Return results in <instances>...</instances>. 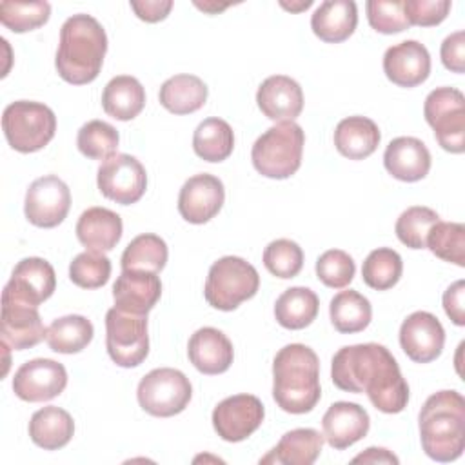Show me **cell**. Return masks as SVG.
<instances>
[{
    "mask_svg": "<svg viewBox=\"0 0 465 465\" xmlns=\"http://www.w3.org/2000/svg\"><path fill=\"white\" fill-rule=\"evenodd\" d=\"M111 276V260L104 252L85 251L74 256L69 265V278L82 289H98Z\"/></svg>",
    "mask_w": 465,
    "mask_h": 465,
    "instance_id": "obj_43",
    "label": "cell"
},
{
    "mask_svg": "<svg viewBox=\"0 0 465 465\" xmlns=\"http://www.w3.org/2000/svg\"><path fill=\"white\" fill-rule=\"evenodd\" d=\"M105 347L120 367H138L149 354L147 314L109 309L105 314Z\"/></svg>",
    "mask_w": 465,
    "mask_h": 465,
    "instance_id": "obj_10",
    "label": "cell"
},
{
    "mask_svg": "<svg viewBox=\"0 0 465 465\" xmlns=\"http://www.w3.org/2000/svg\"><path fill=\"white\" fill-rule=\"evenodd\" d=\"M420 440L434 461H454L465 447V400L458 391L430 394L418 416Z\"/></svg>",
    "mask_w": 465,
    "mask_h": 465,
    "instance_id": "obj_4",
    "label": "cell"
},
{
    "mask_svg": "<svg viewBox=\"0 0 465 465\" xmlns=\"http://www.w3.org/2000/svg\"><path fill=\"white\" fill-rule=\"evenodd\" d=\"M427 247L443 262L465 267V225L456 222H438L427 236Z\"/></svg>",
    "mask_w": 465,
    "mask_h": 465,
    "instance_id": "obj_39",
    "label": "cell"
},
{
    "mask_svg": "<svg viewBox=\"0 0 465 465\" xmlns=\"http://www.w3.org/2000/svg\"><path fill=\"white\" fill-rule=\"evenodd\" d=\"M358 24V9L352 0H325L311 16L312 33L327 42L340 44L347 40Z\"/></svg>",
    "mask_w": 465,
    "mask_h": 465,
    "instance_id": "obj_26",
    "label": "cell"
},
{
    "mask_svg": "<svg viewBox=\"0 0 465 465\" xmlns=\"http://www.w3.org/2000/svg\"><path fill=\"white\" fill-rule=\"evenodd\" d=\"M323 447V434L316 429H292L285 432L274 449H271L260 463L272 465H311L318 460Z\"/></svg>",
    "mask_w": 465,
    "mask_h": 465,
    "instance_id": "obj_27",
    "label": "cell"
},
{
    "mask_svg": "<svg viewBox=\"0 0 465 465\" xmlns=\"http://www.w3.org/2000/svg\"><path fill=\"white\" fill-rule=\"evenodd\" d=\"M145 105V89L131 74H118L107 82L102 93V107L114 120H133Z\"/></svg>",
    "mask_w": 465,
    "mask_h": 465,
    "instance_id": "obj_30",
    "label": "cell"
},
{
    "mask_svg": "<svg viewBox=\"0 0 465 465\" xmlns=\"http://www.w3.org/2000/svg\"><path fill=\"white\" fill-rule=\"evenodd\" d=\"M122 218L105 207H89L76 222V238L94 252H107L116 247L122 238Z\"/></svg>",
    "mask_w": 465,
    "mask_h": 465,
    "instance_id": "obj_25",
    "label": "cell"
},
{
    "mask_svg": "<svg viewBox=\"0 0 465 465\" xmlns=\"http://www.w3.org/2000/svg\"><path fill=\"white\" fill-rule=\"evenodd\" d=\"M207 85L194 74H174L167 78L158 93L160 104L174 114H191L203 107Z\"/></svg>",
    "mask_w": 465,
    "mask_h": 465,
    "instance_id": "obj_31",
    "label": "cell"
},
{
    "mask_svg": "<svg viewBox=\"0 0 465 465\" xmlns=\"http://www.w3.org/2000/svg\"><path fill=\"white\" fill-rule=\"evenodd\" d=\"M256 104L272 122H294L303 109V91L294 78L272 74L260 84Z\"/></svg>",
    "mask_w": 465,
    "mask_h": 465,
    "instance_id": "obj_21",
    "label": "cell"
},
{
    "mask_svg": "<svg viewBox=\"0 0 465 465\" xmlns=\"http://www.w3.org/2000/svg\"><path fill=\"white\" fill-rule=\"evenodd\" d=\"M162 296V282L156 272L122 271L113 285L114 307L125 312L147 314Z\"/></svg>",
    "mask_w": 465,
    "mask_h": 465,
    "instance_id": "obj_22",
    "label": "cell"
},
{
    "mask_svg": "<svg viewBox=\"0 0 465 465\" xmlns=\"http://www.w3.org/2000/svg\"><path fill=\"white\" fill-rule=\"evenodd\" d=\"M193 149L205 162H223L234 149V133L222 118H205L193 134Z\"/></svg>",
    "mask_w": 465,
    "mask_h": 465,
    "instance_id": "obj_35",
    "label": "cell"
},
{
    "mask_svg": "<svg viewBox=\"0 0 465 465\" xmlns=\"http://www.w3.org/2000/svg\"><path fill=\"white\" fill-rule=\"evenodd\" d=\"M107 53V35L102 24L85 13L69 16L60 29L54 65L62 80L73 85L93 82Z\"/></svg>",
    "mask_w": 465,
    "mask_h": 465,
    "instance_id": "obj_3",
    "label": "cell"
},
{
    "mask_svg": "<svg viewBox=\"0 0 465 465\" xmlns=\"http://www.w3.org/2000/svg\"><path fill=\"white\" fill-rule=\"evenodd\" d=\"M398 463L400 460L383 447H369L352 458V463Z\"/></svg>",
    "mask_w": 465,
    "mask_h": 465,
    "instance_id": "obj_50",
    "label": "cell"
},
{
    "mask_svg": "<svg viewBox=\"0 0 465 465\" xmlns=\"http://www.w3.org/2000/svg\"><path fill=\"white\" fill-rule=\"evenodd\" d=\"M329 316L341 334H354L367 329L372 318L371 302L358 291H341L329 303Z\"/></svg>",
    "mask_w": 465,
    "mask_h": 465,
    "instance_id": "obj_34",
    "label": "cell"
},
{
    "mask_svg": "<svg viewBox=\"0 0 465 465\" xmlns=\"http://www.w3.org/2000/svg\"><path fill=\"white\" fill-rule=\"evenodd\" d=\"M118 142V131L104 120H91L84 124L76 134L78 151L91 160L109 158L116 153Z\"/></svg>",
    "mask_w": 465,
    "mask_h": 465,
    "instance_id": "obj_40",
    "label": "cell"
},
{
    "mask_svg": "<svg viewBox=\"0 0 465 465\" xmlns=\"http://www.w3.org/2000/svg\"><path fill=\"white\" fill-rule=\"evenodd\" d=\"M400 345L412 361L429 363L443 351L445 329L434 314L416 311L400 327Z\"/></svg>",
    "mask_w": 465,
    "mask_h": 465,
    "instance_id": "obj_17",
    "label": "cell"
},
{
    "mask_svg": "<svg viewBox=\"0 0 465 465\" xmlns=\"http://www.w3.org/2000/svg\"><path fill=\"white\" fill-rule=\"evenodd\" d=\"M440 56L449 71L461 74L465 71V31L449 35L441 44Z\"/></svg>",
    "mask_w": 465,
    "mask_h": 465,
    "instance_id": "obj_47",
    "label": "cell"
},
{
    "mask_svg": "<svg viewBox=\"0 0 465 465\" xmlns=\"http://www.w3.org/2000/svg\"><path fill=\"white\" fill-rule=\"evenodd\" d=\"M403 272L401 256L391 247H378L369 252L361 265V278L365 285L374 291L392 289Z\"/></svg>",
    "mask_w": 465,
    "mask_h": 465,
    "instance_id": "obj_37",
    "label": "cell"
},
{
    "mask_svg": "<svg viewBox=\"0 0 465 465\" xmlns=\"http://www.w3.org/2000/svg\"><path fill=\"white\" fill-rule=\"evenodd\" d=\"M280 5H282L283 9H289V11L298 13V11H303V9L311 7V5H312V0H302V2H298V4H294V2H291V4H287V2H280Z\"/></svg>",
    "mask_w": 465,
    "mask_h": 465,
    "instance_id": "obj_52",
    "label": "cell"
},
{
    "mask_svg": "<svg viewBox=\"0 0 465 465\" xmlns=\"http://www.w3.org/2000/svg\"><path fill=\"white\" fill-rule=\"evenodd\" d=\"M263 265L276 278H294L303 267V251L289 238L272 240L263 249Z\"/></svg>",
    "mask_w": 465,
    "mask_h": 465,
    "instance_id": "obj_42",
    "label": "cell"
},
{
    "mask_svg": "<svg viewBox=\"0 0 465 465\" xmlns=\"http://www.w3.org/2000/svg\"><path fill=\"white\" fill-rule=\"evenodd\" d=\"M194 5L196 7H200V9H203L205 13H218V11H222V9H225V7H229V4H213V2H203V4H200V2H194Z\"/></svg>",
    "mask_w": 465,
    "mask_h": 465,
    "instance_id": "obj_51",
    "label": "cell"
},
{
    "mask_svg": "<svg viewBox=\"0 0 465 465\" xmlns=\"http://www.w3.org/2000/svg\"><path fill=\"white\" fill-rule=\"evenodd\" d=\"M331 380L345 392H365L385 414H398L409 403V385L396 358L381 343L341 347L332 356Z\"/></svg>",
    "mask_w": 465,
    "mask_h": 465,
    "instance_id": "obj_1",
    "label": "cell"
},
{
    "mask_svg": "<svg viewBox=\"0 0 465 465\" xmlns=\"http://www.w3.org/2000/svg\"><path fill=\"white\" fill-rule=\"evenodd\" d=\"M263 403L252 394H234L222 400L213 411L216 434L231 443L249 438L263 421Z\"/></svg>",
    "mask_w": 465,
    "mask_h": 465,
    "instance_id": "obj_15",
    "label": "cell"
},
{
    "mask_svg": "<svg viewBox=\"0 0 465 465\" xmlns=\"http://www.w3.org/2000/svg\"><path fill=\"white\" fill-rule=\"evenodd\" d=\"M320 309L316 292L309 287H291L283 291L274 303L276 322L291 331H300L311 325Z\"/></svg>",
    "mask_w": 465,
    "mask_h": 465,
    "instance_id": "obj_32",
    "label": "cell"
},
{
    "mask_svg": "<svg viewBox=\"0 0 465 465\" xmlns=\"http://www.w3.org/2000/svg\"><path fill=\"white\" fill-rule=\"evenodd\" d=\"M383 165L391 176L401 182H418L429 174L430 153L414 136H398L383 153Z\"/></svg>",
    "mask_w": 465,
    "mask_h": 465,
    "instance_id": "obj_24",
    "label": "cell"
},
{
    "mask_svg": "<svg viewBox=\"0 0 465 465\" xmlns=\"http://www.w3.org/2000/svg\"><path fill=\"white\" fill-rule=\"evenodd\" d=\"M272 398L291 414L311 412L322 398L320 360L303 343L282 347L272 360Z\"/></svg>",
    "mask_w": 465,
    "mask_h": 465,
    "instance_id": "obj_2",
    "label": "cell"
},
{
    "mask_svg": "<svg viewBox=\"0 0 465 465\" xmlns=\"http://www.w3.org/2000/svg\"><path fill=\"white\" fill-rule=\"evenodd\" d=\"M2 129L7 143L18 153L44 149L56 133V116L40 102L16 100L4 109Z\"/></svg>",
    "mask_w": 465,
    "mask_h": 465,
    "instance_id": "obj_6",
    "label": "cell"
},
{
    "mask_svg": "<svg viewBox=\"0 0 465 465\" xmlns=\"http://www.w3.org/2000/svg\"><path fill=\"white\" fill-rule=\"evenodd\" d=\"M51 15V5L44 0L35 2H2L0 22L13 33H27L42 27Z\"/></svg>",
    "mask_w": 465,
    "mask_h": 465,
    "instance_id": "obj_41",
    "label": "cell"
},
{
    "mask_svg": "<svg viewBox=\"0 0 465 465\" xmlns=\"http://www.w3.org/2000/svg\"><path fill=\"white\" fill-rule=\"evenodd\" d=\"M323 440L336 450H343L367 436L371 418L367 411L352 401L332 403L323 418Z\"/></svg>",
    "mask_w": 465,
    "mask_h": 465,
    "instance_id": "obj_20",
    "label": "cell"
},
{
    "mask_svg": "<svg viewBox=\"0 0 465 465\" xmlns=\"http://www.w3.org/2000/svg\"><path fill=\"white\" fill-rule=\"evenodd\" d=\"M365 9L371 27L378 33L392 35L411 27L403 13V0H369Z\"/></svg>",
    "mask_w": 465,
    "mask_h": 465,
    "instance_id": "obj_45",
    "label": "cell"
},
{
    "mask_svg": "<svg viewBox=\"0 0 465 465\" xmlns=\"http://www.w3.org/2000/svg\"><path fill=\"white\" fill-rule=\"evenodd\" d=\"M423 116L434 129L441 149L460 154L465 151V96L456 87L430 91L423 104Z\"/></svg>",
    "mask_w": 465,
    "mask_h": 465,
    "instance_id": "obj_9",
    "label": "cell"
},
{
    "mask_svg": "<svg viewBox=\"0 0 465 465\" xmlns=\"http://www.w3.org/2000/svg\"><path fill=\"white\" fill-rule=\"evenodd\" d=\"M187 356L202 374H222L231 367L234 349L222 331L214 327H202L189 338Z\"/></svg>",
    "mask_w": 465,
    "mask_h": 465,
    "instance_id": "obj_23",
    "label": "cell"
},
{
    "mask_svg": "<svg viewBox=\"0 0 465 465\" xmlns=\"http://www.w3.org/2000/svg\"><path fill=\"white\" fill-rule=\"evenodd\" d=\"M93 323L82 314H67L56 318L45 329V341L51 351L60 354H74L84 351L93 340Z\"/></svg>",
    "mask_w": 465,
    "mask_h": 465,
    "instance_id": "obj_33",
    "label": "cell"
},
{
    "mask_svg": "<svg viewBox=\"0 0 465 465\" xmlns=\"http://www.w3.org/2000/svg\"><path fill=\"white\" fill-rule=\"evenodd\" d=\"M450 5L449 0H403V13L411 25L432 27L447 18Z\"/></svg>",
    "mask_w": 465,
    "mask_h": 465,
    "instance_id": "obj_46",
    "label": "cell"
},
{
    "mask_svg": "<svg viewBox=\"0 0 465 465\" xmlns=\"http://www.w3.org/2000/svg\"><path fill=\"white\" fill-rule=\"evenodd\" d=\"M56 289V274L53 265L38 256H29L20 260L4 291L29 302L33 305H40L49 300Z\"/></svg>",
    "mask_w": 465,
    "mask_h": 465,
    "instance_id": "obj_19",
    "label": "cell"
},
{
    "mask_svg": "<svg viewBox=\"0 0 465 465\" xmlns=\"http://www.w3.org/2000/svg\"><path fill=\"white\" fill-rule=\"evenodd\" d=\"M440 222V214L430 207L412 205L405 209L394 225L398 240L409 249H425L430 229Z\"/></svg>",
    "mask_w": 465,
    "mask_h": 465,
    "instance_id": "obj_38",
    "label": "cell"
},
{
    "mask_svg": "<svg viewBox=\"0 0 465 465\" xmlns=\"http://www.w3.org/2000/svg\"><path fill=\"white\" fill-rule=\"evenodd\" d=\"M305 133L296 122H278L256 138L251 160L254 169L267 178L283 180L302 165Z\"/></svg>",
    "mask_w": 465,
    "mask_h": 465,
    "instance_id": "obj_5",
    "label": "cell"
},
{
    "mask_svg": "<svg viewBox=\"0 0 465 465\" xmlns=\"http://www.w3.org/2000/svg\"><path fill=\"white\" fill-rule=\"evenodd\" d=\"M225 202V189L218 176L200 173L191 176L180 189L178 213L194 225L214 218Z\"/></svg>",
    "mask_w": 465,
    "mask_h": 465,
    "instance_id": "obj_16",
    "label": "cell"
},
{
    "mask_svg": "<svg viewBox=\"0 0 465 465\" xmlns=\"http://www.w3.org/2000/svg\"><path fill=\"white\" fill-rule=\"evenodd\" d=\"M45 329L47 327H44L42 323L38 305H33L2 291V341H5L15 351L31 349L45 340Z\"/></svg>",
    "mask_w": 465,
    "mask_h": 465,
    "instance_id": "obj_13",
    "label": "cell"
},
{
    "mask_svg": "<svg viewBox=\"0 0 465 465\" xmlns=\"http://www.w3.org/2000/svg\"><path fill=\"white\" fill-rule=\"evenodd\" d=\"M381 140L376 122L367 116H347L334 129V147L349 160L371 156Z\"/></svg>",
    "mask_w": 465,
    "mask_h": 465,
    "instance_id": "obj_28",
    "label": "cell"
},
{
    "mask_svg": "<svg viewBox=\"0 0 465 465\" xmlns=\"http://www.w3.org/2000/svg\"><path fill=\"white\" fill-rule=\"evenodd\" d=\"M167 243L153 232L138 234L129 242L122 254V271H149L160 272L167 263Z\"/></svg>",
    "mask_w": 465,
    "mask_h": 465,
    "instance_id": "obj_36",
    "label": "cell"
},
{
    "mask_svg": "<svg viewBox=\"0 0 465 465\" xmlns=\"http://www.w3.org/2000/svg\"><path fill=\"white\" fill-rule=\"evenodd\" d=\"M385 76L400 87H416L429 78L430 54L416 40H403L391 45L383 54Z\"/></svg>",
    "mask_w": 465,
    "mask_h": 465,
    "instance_id": "obj_18",
    "label": "cell"
},
{
    "mask_svg": "<svg viewBox=\"0 0 465 465\" xmlns=\"http://www.w3.org/2000/svg\"><path fill=\"white\" fill-rule=\"evenodd\" d=\"M193 396L189 378L171 367H160L147 372L136 391L140 407L156 418H169L185 411Z\"/></svg>",
    "mask_w": 465,
    "mask_h": 465,
    "instance_id": "obj_8",
    "label": "cell"
},
{
    "mask_svg": "<svg viewBox=\"0 0 465 465\" xmlns=\"http://www.w3.org/2000/svg\"><path fill=\"white\" fill-rule=\"evenodd\" d=\"M73 434L74 421L71 414L60 407H42L29 420V436L33 443L45 450H58L65 447Z\"/></svg>",
    "mask_w": 465,
    "mask_h": 465,
    "instance_id": "obj_29",
    "label": "cell"
},
{
    "mask_svg": "<svg viewBox=\"0 0 465 465\" xmlns=\"http://www.w3.org/2000/svg\"><path fill=\"white\" fill-rule=\"evenodd\" d=\"M354 272L352 256L341 249H329L316 260V276L325 287L343 289L352 282Z\"/></svg>",
    "mask_w": 465,
    "mask_h": 465,
    "instance_id": "obj_44",
    "label": "cell"
},
{
    "mask_svg": "<svg viewBox=\"0 0 465 465\" xmlns=\"http://www.w3.org/2000/svg\"><path fill=\"white\" fill-rule=\"evenodd\" d=\"M463 296H465V282L458 280L452 285L447 287L443 292V309L445 314L450 318L452 323L463 327L465 325V307H463Z\"/></svg>",
    "mask_w": 465,
    "mask_h": 465,
    "instance_id": "obj_48",
    "label": "cell"
},
{
    "mask_svg": "<svg viewBox=\"0 0 465 465\" xmlns=\"http://www.w3.org/2000/svg\"><path fill=\"white\" fill-rule=\"evenodd\" d=\"M65 385V367L49 358H35L25 361L13 376V392L29 403L49 401L62 394Z\"/></svg>",
    "mask_w": 465,
    "mask_h": 465,
    "instance_id": "obj_14",
    "label": "cell"
},
{
    "mask_svg": "<svg viewBox=\"0 0 465 465\" xmlns=\"http://www.w3.org/2000/svg\"><path fill=\"white\" fill-rule=\"evenodd\" d=\"M69 207L71 191L67 183L54 174L36 178L25 193L24 213L29 223L36 227H56L67 216Z\"/></svg>",
    "mask_w": 465,
    "mask_h": 465,
    "instance_id": "obj_12",
    "label": "cell"
},
{
    "mask_svg": "<svg viewBox=\"0 0 465 465\" xmlns=\"http://www.w3.org/2000/svg\"><path fill=\"white\" fill-rule=\"evenodd\" d=\"M98 191L120 205L136 203L147 189L145 167L131 154L114 153L105 158L96 174Z\"/></svg>",
    "mask_w": 465,
    "mask_h": 465,
    "instance_id": "obj_11",
    "label": "cell"
},
{
    "mask_svg": "<svg viewBox=\"0 0 465 465\" xmlns=\"http://www.w3.org/2000/svg\"><path fill=\"white\" fill-rule=\"evenodd\" d=\"M131 9L134 11V15L149 24L160 22L163 20L169 11L173 9V2L171 0H131Z\"/></svg>",
    "mask_w": 465,
    "mask_h": 465,
    "instance_id": "obj_49",
    "label": "cell"
},
{
    "mask_svg": "<svg viewBox=\"0 0 465 465\" xmlns=\"http://www.w3.org/2000/svg\"><path fill=\"white\" fill-rule=\"evenodd\" d=\"M258 287V271L249 262L240 256H223L211 265L203 296L218 311H234L242 302L251 300Z\"/></svg>",
    "mask_w": 465,
    "mask_h": 465,
    "instance_id": "obj_7",
    "label": "cell"
}]
</instances>
